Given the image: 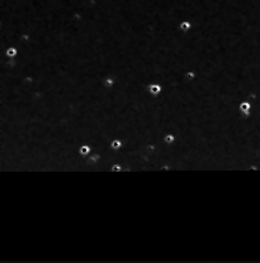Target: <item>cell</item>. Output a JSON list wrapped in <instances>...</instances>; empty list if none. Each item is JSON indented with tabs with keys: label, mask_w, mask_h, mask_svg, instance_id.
Wrapping results in <instances>:
<instances>
[{
	"label": "cell",
	"mask_w": 260,
	"mask_h": 263,
	"mask_svg": "<svg viewBox=\"0 0 260 263\" xmlns=\"http://www.w3.org/2000/svg\"><path fill=\"white\" fill-rule=\"evenodd\" d=\"M239 108H240V111L244 113L245 116H250V110H251V104L250 103L244 102V103H241V104L239 105Z\"/></svg>",
	"instance_id": "4"
},
{
	"label": "cell",
	"mask_w": 260,
	"mask_h": 263,
	"mask_svg": "<svg viewBox=\"0 0 260 263\" xmlns=\"http://www.w3.org/2000/svg\"><path fill=\"white\" fill-rule=\"evenodd\" d=\"M91 146L88 145V144H83L79 146V149H78V153H79V156L82 158H85L86 156H89L91 154Z\"/></svg>",
	"instance_id": "1"
},
{
	"label": "cell",
	"mask_w": 260,
	"mask_h": 263,
	"mask_svg": "<svg viewBox=\"0 0 260 263\" xmlns=\"http://www.w3.org/2000/svg\"><path fill=\"white\" fill-rule=\"evenodd\" d=\"M123 171V165L120 163H114L111 165V172H121Z\"/></svg>",
	"instance_id": "5"
},
{
	"label": "cell",
	"mask_w": 260,
	"mask_h": 263,
	"mask_svg": "<svg viewBox=\"0 0 260 263\" xmlns=\"http://www.w3.org/2000/svg\"><path fill=\"white\" fill-rule=\"evenodd\" d=\"M104 84H105V87H107V88H111L112 85H113V80H112L111 77H107V78H105Z\"/></svg>",
	"instance_id": "8"
},
{
	"label": "cell",
	"mask_w": 260,
	"mask_h": 263,
	"mask_svg": "<svg viewBox=\"0 0 260 263\" xmlns=\"http://www.w3.org/2000/svg\"><path fill=\"white\" fill-rule=\"evenodd\" d=\"M148 90H149V92L153 95V96H157V95L161 92V90H162V87H161L160 84H156V83H154V84H150V85H149Z\"/></svg>",
	"instance_id": "3"
},
{
	"label": "cell",
	"mask_w": 260,
	"mask_h": 263,
	"mask_svg": "<svg viewBox=\"0 0 260 263\" xmlns=\"http://www.w3.org/2000/svg\"><path fill=\"white\" fill-rule=\"evenodd\" d=\"M8 57H15L16 56V54H18V50H16V48L14 47H11V48H8L7 52H6Z\"/></svg>",
	"instance_id": "7"
},
{
	"label": "cell",
	"mask_w": 260,
	"mask_h": 263,
	"mask_svg": "<svg viewBox=\"0 0 260 263\" xmlns=\"http://www.w3.org/2000/svg\"><path fill=\"white\" fill-rule=\"evenodd\" d=\"M180 28H181L182 32H188V30L191 28V25H190L189 21H183V22H181V25H180Z\"/></svg>",
	"instance_id": "6"
},
{
	"label": "cell",
	"mask_w": 260,
	"mask_h": 263,
	"mask_svg": "<svg viewBox=\"0 0 260 263\" xmlns=\"http://www.w3.org/2000/svg\"><path fill=\"white\" fill-rule=\"evenodd\" d=\"M123 146H124V142H123L120 138H114L111 142V144H110V147H111V150H113V151L121 150Z\"/></svg>",
	"instance_id": "2"
}]
</instances>
